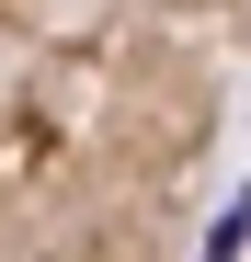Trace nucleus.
<instances>
[{
  "mask_svg": "<svg viewBox=\"0 0 251 262\" xmlns=\"http://www.w3.org/2000/svg\"><path fill=\"white\" fill-rule=\"evenodd\" d=\"M228 137V57L160 0H0V262H183Z\"/></svg>",
  "mask_w": 251,
  "mask_h": 262,
  "instance_id": "obj_1",
  "label": "nucleus"
},
{
  "mask_svg": "<svg viewBox=\"0 0 251 262\" xmlns=\"http://www.w3.org/2000/svg\"><path fill=\"white\" fill-rule=\"evenodd\" d=\"M160 12H172V23H194V34H205L228 69L251 57V0H160Z\"/></svg>",
  "mask_w": 251,
  "mask_h": 262,
  "instance_id": "obj_2",
  "label": "nucleus"
}]
</instances>
